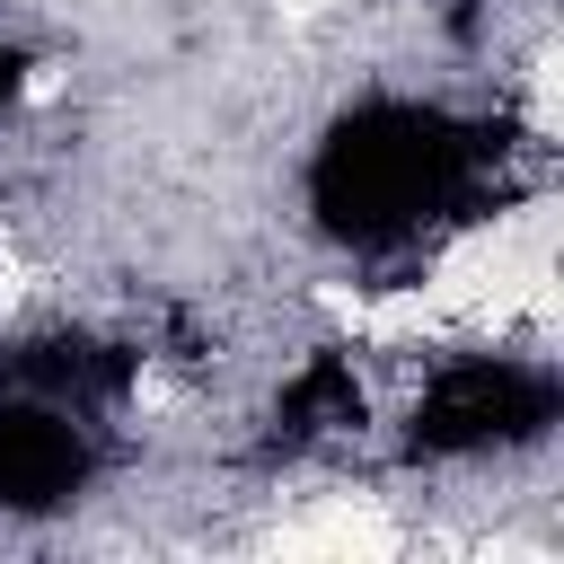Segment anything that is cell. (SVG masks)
<instances>
[{"mask_svg":"<svg viewBox=\"0 0 564 564\" xmlns=\"http://www.w3.org/2000/svg\"><path fill=\"white\" fill-rule=\"evenodd\" d=\"M273 9H282L291 26H308V18H326V9H344V0H273Z\"/></svg>","mask_w":564,"mask_h":564,"instance_id":"4","label":"cell"},{"mask_svg":"<svg viewBox=\"0 0 564 564\" xmlns=\"http://www.w3.org/2000/svg\"><path fill=\"white\" fill-rule=\"evenodd\" d=\"M26 308V264H18V247H0V317H18Z\"/></svg>","mask_w":564,"mask_h":564,"instance_id":"2","label":"cell"},{"mask_svg":"<svg viewBox=\"0 0 564 564\" xmlns=\"http://www.w3.org/2000/svg\"><path fill=\"white\" fill-rule=\"evenodd\" d=\"M132 405H141V414H167V405H176V388H167L159 370H141V379H132Z\"/></svg>","mask_w":564,"mask_h":564,"instance_id":"3","label":"cell"},{"mask_svg":"<svg viewBox=\"0 0 564 564\" xmlns=\"http://www.w3.org/2000/svg\"><path fill=\"white\" fill-rule=\"evenodd\" d=\"M273 546H282V555H397L405 529H397L370 494H317L300 520L273 529Z\"/></svg>","mask_w":564,"mask_h":564,"instance_id":"1","label":"cell"}]
</instances>
